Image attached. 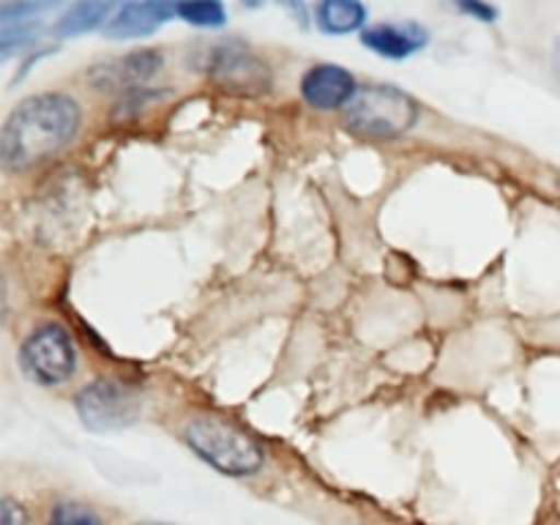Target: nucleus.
Here are the masks:
<instances>
[{
	"mask_svg": "<svg viewBox=\"0 0 560 525\" xmlns=\"http://www.w3.org/2000/svg\"><path fill=\"white\" fill-rule=\"evenodd\" d=\"M457 9L463 11V14L476 16V20H481V22H495V16H498L495 5H487V3H459Z\"/></svg>",
	"mask_w": 560,
	"mask_h": 525,
	"instance_id": "nucleus-16",
	"label": "nucleus"
},
{
	"mask_svg": "<svg viewBox=\"0 0 560 525\" xmlns=\"http://www.w3.org/2000/svg\"><path fill=\"white\" fill-rule=\"evenodd\" d=\"M0 525H27L25 509L16 501H11V498H5L3 512H0Z\"/></svg>",
	"mask_w": 560,
	"mask_h": 525,
	"instance_id": "nucleus-15",
	"label": "nucleus"
},
{
	"mask_svg": "<svg viewBox=\"0 0 560 525\" xmlns=\"http://www.w3.org/2000/svg\"><path fill=\"white\" fill-rule=\"evenodd\" d=\"M175 16V5L170 3H129V5H120L109 22L104 25V33L109 38H140L148 36V33L159 31L164 22Z\"/></svg>",
	"mask_w": 560,
	"mask_h": 525,
	"instance_id": "nucleus-10",
	"label": "nucleus"
},
{
	"mask_svg": "<svg viewBox=\"0 0 560 525\" xmlns=\"http://www.w3.org/2000/svg\"><path fill=\"white\" fill-rule=\"evenodd\" d=\"M342 115L345 126L355 135L394 140L413 129L419 120V104L394 85H364L342 109Z\"/></svg>",
	"mask_w": 560,
	"mask_h": 525,
	"instance_id": "nucleus-3",
	"label": "nucleus"
},
{
	"mask_svg": "<svg viewBox=\"0 0 560 525\" xmlns=\"http://www.w3.org/2000/svg\"><path fill=\"white\" fill-rule=\"evenodd\" d=\"M47 525H104V520L88 503L58 501L49 509Z\"/></svg>",
	"mask_w": 560,
	"mask_h": 525,
	"instance_id": "nucleus-14",
	"label": "nucleus"
},
{
	"mask_svg": "<svg viewBox=\"0 0 560 525\" xmlns=\"http://www.w3.org/2000/svg\"><path fill=\"white\" fill-rule=\"evenodd\" d=\"M80 120V104L66 93H38L20 102L5 118L0 135L3 167L27 170L47 162L74 140Z\"/></svg>",
	"mask_w": 560,
	"mask_h": 525,
	"instance_id": "nucleus-1",
	"label": "nucleus"
},
{
	"mask_svg": "<svg viewBox=\"0 0 560 525\" xmlns=\"http://www.w3.org/2000/svg\"><path fill=\"white\" fill-rule=\"evenodd\" d=\"M552 63H556V77H558V82H560V38H558V44H556V58H552Z\"/></svg>",
	"mask_w": 560,
	"mask_h": 525,
	"instance_id": "nucleus-17",
	"label": "nucleus"
},
{
	"mask_svg": "<svg viewBox=\"0 0 560 525\" xmlns=\"http://www.w3.org/2000/svg\"><path fill=\"white\" fill-rule=\"evenodd\" d=\"M184 441L191 452L228 476H252L262 468L266 454L255 438L217 416H197L184 427Z\"/></svg>",
	"mask_w": 560,
	"mask_h": 525,
	"instance_id": "nucleus-2",
	"label": "nucleus"
},
{
	"mask_svg": "<svg viewBox=\"0 0 560 525\" xmlns=\"http://www.w3.org/2000/svg\"><path fill=\"white\" fill-rule=\"evenodd\" d=\"M109 3H77L60 14L55 22V36H80V33L93 31L98 25H107V16H113Z\"/></svg>",
	"mask_w": 560,
	"mask_h": 525,
	"instance_id": "nucleus-12",
	"label": "nucleus"
},
{
	"mask_svg": "<svg viewBox=\"0 0 560 525\" xmlns=\"http://www.w3.org/2000/svg\"><path fill=\"white\" fill-rule=\"evenodd\" d=\"M355 93V77L337 63H317L301 77V96L315 109H345Z\"/></svg>",
	"mask_w": 560,
	"mask_h": 525,
	"instance_id": "nucleus-8",
	"label": "nucleus"
},
{
	"mask_svg": "<svg viewBox=\"0 0 560 525\" xmlns=\"http://www.w3.org/2000/svg\"><path fill=\"white\" fill-rule=\"evenodd\" d=\"M140 525H164V523H140Z\"/></svg>",
	"mask_w": 560,
	"mask_h": 525,
	"instance_id": "nucleus-18",
	"label": "nucleus"
},
{
	"mask_svg": "<svg viewBox=\"0 0 560 525\" xmlns=\"http://www.w3.org/2000/svg\"><path fill=\"white\" fill-rule=\"evenodd\" d=\"M202 69L219 88L238 93V96H262L273 85L271 66L249 44H217V47L208 49Z\"/></svg>",
	"mask_w": 560,
	"mask_h": 525,
	"instance_id": "nucleus-4",
	"label": "nucleus"
},
{
	"mask_svg": "<svg viewBox=\"0 0 560 525\" xmlns=\"http://www.w3.org/2000/svg\"><path fill=\"white\" fill-rule=\"evenodd\" d=\"M315 20L326 33L359 31L366 22V5L355 0H326L315 9Z\"/></svg>",
	"mask_w": 560,
	"mask_h": 525,
	"instance_id": "nucleus-11",
	"label": "nucleus"
},
{
	"mask_svg": "<svg viewBox=\"0 0 560 525\" xmlns=\"http://www.w3.org/2000/svg\"><path fill=\"white\" fill-rule=\"evenodd\" d=\"M430 33L419 25V22H377V25L366 27L361 33V44L372 52L383 55V58L402 60L416 55L419 49L427 47Z\"/></svg>",
	"mask_w": 560,
	"mask_h": 525,
	"instance_id": "nucleus-9",
	"label": "nucleus"
},
{
	"mask_svg": "<svg viewBox=\"0 0 560 525\" xmlns=\"http://www.w3.org/2000/svg\"><path fill=\"white\" fill-rule=\"evenodd\" d=\"M175 16L195 27H222L228 22V9L217 0H189L175 5Z\"/></svg>",
	"mask_w": 560,
	"mask_h": 525,
	"instance_id": "nucleus-13",
	"label": "nucleus"
},
{
	"mask_svg": "<svg viewBox=\"0 0 560 525\" xmlns=\"http://www.w3.org/2000/svg\"><path fill=\"white\" fill-rule=\"evenodd\" d=\"M20 366L38 386H60L77 370V348L71 334L58 323L33 328L20 348Z\"/></svg>",
	"mask_w": 560,
	"mask_h": 525,
	"instance_id": "nucleus-5",
	"label": "nucleus"
},
{
	"mask_svg": "<svg viewBox=\"0 0 560 525\" xmlns=\"http://www.w3.org/2000/svg\"><path fill=\"white\" fill-rule=\"evenodd\" d=\"M77 413L93 432L129 427L140 416V394L120 381H93L77 394Z\"/></svg>",
	"mask_w": 560,
	"mask_h": 525,
	"instance_id": "nucleus-6",
	"label": "nucleus"
},
{
	"mask_svg": "<svg viewBox=\"0 0 560 525\" xmlns=\"http://www.w3.org/2000/svg\"><path fill=\"white\" fill-rule=\"evenodd\" d=\"M162 52L159 49H137V52H126L120 58L107 60V63L96 66L91 71V82L98 91H113V93H135L142 91L159 69H162Z\"/></svg>",
	"mask_w": 560,
	"mask_h": 525,
	"instance_id": "nucleus-7",
	"label": "nucleus"
}]
</instances>
